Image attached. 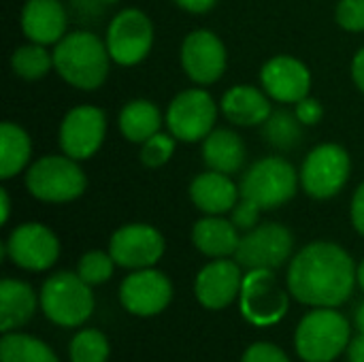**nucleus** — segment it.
<instances>
[{"label": "nucleus", "mask_w": 364, "mask_h": 362, "mask_svg": "<svg viewBox=\"0 0 364 362\" xmlns=\"http://www.w3.org/2000/svg\"><path fill=\"white\" fill-rule=\"evenodd\" d=\"M358 282V269L352 256L337 243L316 241L303 247L290 262V294L311 307L343 305Z\"/></svg>", "instance_id": "obj_1"}, {"label": "nucleus", "mask_w": 364, "mask_h": 362, "mask_svg": "<svg viewBox=\"0 0 364 362\" xmlns=\"http://www.w3.org/2000/svg\"><path fill=\"white\" fill-rule=\"evenodd\" d=\"M109 49L96 34L79 30L66 34L53 49V68L77 90H96L109 75Z\"/></svg>", "instance_id": "obj_2"}, {"label": "nucleus", "mask_w": 364, "mask_h": 362, "mask_svg": "<svg viewBox=\"0 0 364 362\" xmlns=\"http://www.w3.org/2000/svg\"><path fill=\"white\" fill-rule=\"evenodd\" d=\"M350 322L335 307H316L296 326L294 346L305 362H333L350 346Z\"/></svg>", "instance_id": "obj_3"}, {"label": "nucleus", "mask_w": 364, "mask_h": 362, "mask_svg": "<svg viewBox=\"0 0 364 362\" xmlns=\"http://www.w3.org/2000/svg\"><path fill=\"white\" fill-rule=\"evenodd\" d=\"M26 188L43 203H70L85 192L87 179L77 160L66 154L45 156L28 169Z\"/></svg>", "instance_id": "obj_4"}, {"label": "nucleus", "mask_w": 364, "mask_h": 362, "mask_svg": "<svg viewBox=\"0 0 364 362\" xmlns=\"http://www.w3.org/2000/svg\"><path fill=\"white\" fill-rule=\"evenodd\" d=\"M41 307L58 326H81L94 312L92 286L79 273L60 271L43 284Z\"/></svg>", "instance_id": "obj_5"}, {"label": "nucleus", "mask_w": 364, "mask_h": 362, "mask_svg": "<svg viewBox=\"0 0 364 362\" xmlns=\"http://www.w3.org/2000/svg\"><path fill=\"white\" fill-rule=\"evenodd\" d=\"M301 175L294 166L279 158L269 156L250 166L241 181V196L256 203L260 209H277L294 198Z\"/></svg>", "instance_id": "obj_6"}, {"label": "nucleus", "mask_w": 364, "mask_h": 362, "mask_svg": "<svg viewBox=\"0 0 364 362\" xmlns=\"http://www.w3.org/2000/svg\"><path fill=\"white\" fill-rule=\"evenodd\" d=\"M241 314L254 326H273L288 314V294L271 269L247 271L241 286Z\"/></svg>", "instance_id": "obj_7"}, {"label": "nucleus", "mask_w": 364, "mask_h": 362, "mask_svg": "<svg viewBox=\"0 0 364 362\" xmlns=\"http://www.w3.org/2000/svg\"><path fill=\"white\" fill-rule=\"evenodd\" d=\"M350 156L341 145L324 143L309 151L301 169V186L314 198H333L350 179Z\"/></svg>", "instance_id": "obj_8"}, {"label": "nucleus", "mask_w": 364, "mask_h": 362, "mask_svg": "<svg viewBox=\"0 0 364 362\" xmlns=\"http://www.w3.org/2000/svg\"><path fill=\"white\" fill-rule=\"evenodd\" d=\"M107 49L113 62L134 66L147 58L154 45V23L139 9H124L107 28Z\"/></svg>", "instance_id": "obj_9"}, {"label": "nucleus", "mask_w": 364, "mask_h": 362, "mask_svg": "<svg viewBox=\"0 0 364 362\" xmlns=\"http://www.w3.org/2000/svg\"><path fill=\"white\" fill-rule=\"evenodd\" d=\"M218 105L205 90H186L173 98L166 111V126L177 141L196 143L213 132Z\"/></svg>", "instance_id": "obj_10"}, {"label": "nucleus", "mask_w": 364, "mask_h": 362, "mask_svg": "<svg viewBox=\"0 0 364 362\" xmlns=\"http://www.w3.org/2000/svg\"><path fill=\"white\" fill-rule=\"evenodd\" d=\"M294 247L292 233L275 222L260 224L252 230H247L245 237H241V243L235 252L237 262L247 269H277L282 267Z\"/></svg>", "instance_id": "obj_11"}, {"label": "nucleus", "mask_w": 364, "mask_h": 362, "mask_svg": "<svg viewBox=\"0 0 364 362\" xmlns=\"http://www.w3.org/2000/svg\"><path fill=\"white\" fill-rule=\"evenodd\" d=\"M107 132V117L102 109L92 105H79L70 109L60 126V147L73 160L92 158Z\"/></svg>", "instance_id": "obj_12"}, {"label": "nucleus", "mask_w": 364, "mask_h": 362, "mask_svg": "<svg viewBox=\"0 0 364 362\" xmlns=\"http://www.w3.org/2000/svg\"><path fill=\"white\" fill-rule=\"evenodd\" d=\"M2 252L26 271H45L55 265L60 256V241L47 226L28 222L9 235Z\"/></svg>", "instance_id": "obj_13"}, {"label": "nucleus", "mask_w": 364, "mask_h": 362, "mask_svg": "<svg viewBox=\"0 0 364 362\" xmlns=\"http://www.w3.org/2000/svg\"><path fill=\"white\" fill-rule=\"evenodd\" d=\"M109 254L124 269H149L164 254V237L147 224H128L113 233Z\"/></svg>", "instance_id": "obj_14"}, {"label": "nucleus", "mask_w": 364, "mask_h": 362, "mask_svg": "<svg viewBox=\"0 0 364 362\" xmlns=\"http://www.w3.org/2000/svg\"><path fill=\"white\" fill-rule=\"evenodd\" d=\"M173 299L171 280L156 269H139L122 282L119 301L132 316L149 318L162 314Z\"/></svg>", "instance_id": "obj_15"}, {"label": "nucleus", "mask_w": 364, "mask_h": 362, "mask_svg": "<svg viewBox=\"0 0 364 362\" xmlns=\"http://www.w3.org/2000/svg\"><path fill=\"white\" fill-rule=\"evenodd\" d=\"M181 66L194 83H215L226 70V47L211 30H194L181 43Z\"/></svg>", "instance_id": "obj_16"}, {"label": "nucleus", "mask_w": 364, "mask_h": 362, "mask_svg": "<svg viewBox=\"0 0 364 362\" xmlns=\"http://www.w3.org/2000/svg\"><path fill=\"white\" fill-rule=\"evenodd\" d=\"M243 277L245 275L241 273L239 262H232L226 258L213 260L211 265L200 269V273L196 275L194 292H196L198 303L207 309L228 307L241 294Z\"/></svg>", "instance_id": "obj_17"}, {"label": "nucleus", "mask_w": 364, "mask_h": 362, "mask_svg": "<svg viewBox=\"0 0 364 362\" xmlns=\"http://www.w3.org/2000/svg\"><path fill=\"white\" fill-rule=\"evenodd\" d=\"M260 81L267 90V94L279 102H299L305 96H309L311 87V73L309 68L290 55H275L271 58L262 70Z\"/></svg>", "instance_id": "obj_18"}, {"label": "nucleus", "mask_w": 364, "mask_h": 362, "mask_svg": "<svg viewBox=\"0 0 364 362\" xmlns=\"http://www.w3.org/2000/svg\"><path fill=\"white\" fill-rule=\"evenodd\" d=\"M68 15L58 0H28L21 11L23 34L38 45H55L66 36Z\"/></svg>", "instance_id": "obj_19"}, {"label": "nucleus", "mask_w": 364, "mask_h": 362, "mask_svg": "<svg viewBox=\"0 0 364 362\" xmlns=\"http://www.w3.org/2000/svg\"><path fill=\"white\" fill-rule=\"evenodd\" d=\"M239 194L241 190L230 179V175L218 171L200 173L190 186L192 203L209 215H222L226 211H232V207L239 203Z\"/></svg>", "instance_id": "obj_20"}, {"label": "nucleus", "mask_w": 364, "mask_h": 362, "mask_svg": "<svg viewBox=\"0 0 364 362\" xmlns=\"http://www.w3.org/2000/svg\"><path fill=\"white\" fill-rule=\"evenodd\" d=\"M222 113L230 124L237 126H260L273 109L269 98L254 85H235L222 98Z\"/></svg>", "instance_id": "obj_21"}, {"label": "nucleus", "mask_w": 364, "mask_h": 362, "mask_svg": "<svg viewBox=\"0 0 364 362\" xmlns=\"http://www.w3.org/2000/svg\"><path fill=\"white\" fill-rule=\"evenodd\" d=\"M192 241L196 250L209 258H228L235 256L241 237H239V228L232 222L218 215H209L194 224Z\"/></svg>", "instance_id": "obj_22"}, {"label": "nucleus", "mask_w": 364, "mask_h": 362, "mask_svg": "<svg viewBox=\"0 0 364 362\" xmlns=\"http://www.w3.org/2000/svg\"><path fill=\"white\" fill-rule=\"evenodd\" d=\"M245 156L247 151L243 139L228 128L213 130L203 143V160L209 171L232 175L245 164Z\"/></svg>", "instance_id": "obj_23"}, {"label": "nucleus", "mask_w": 364, "mask_h": 362, "mask_svg": "<svg viewBox=\"0 0 364 362\" xmlns=\"http://www.w3.org/2000/svg\"><path fill=\"white\" fill-rule=\"evenodd\" d=\"M36 294L30 284L19 280H2L0 282V331L11 333L34 316Z\"/></svg>", "instance_id": "obj_24"}, {"label": "nucleus", "mask_w": 364, "mask_h": 362, "mask_svg": "<svg viewBox=\"0 0 364 362\" xmlns=\"http://www.w3.org/2000/svg\"><path fill=\"white\" fill-rule=\"evenodd\" d=\"M162 115L158 107L149 100L136 98L124 105L119 111V130L130 143H145L156 132H160Z\"/></svg>", "instance_id": "obj_25"}, {"label": "nucleus", "mask_w": 364, "mask_h": 362, "mask_svg": "<svg viewBox=\"0 0 364 362\" xmlns=\"http://www.w3.org/2000/svg\"><path fill=\"white\" fill-rule=\"evenodd\" d=\"M32 143L28 132L13 124L2 122L0 126V179H11L21 173L30 160Z\"/></svg>", "instance_id": "obj_26"}, {"label": "nucleus", "mask_w": 364, "mask_h": 362, "mask_svg": "<svg viewBox=\"0 0 364 362\" xmlns=\"http://www.w3.org/2000/svg\"><path fill=\"white\" fill-rule=\"evenodd\" d=\"M0 362H58L51 348L30 335L4 333L0 339Z\"/></svg>", "instance_id": "obj_27"}, {"label": "nucleus", "mask_w": 364, "mask_h": 362, "mask_svg": "<svg viewBox=\"0 0 364 362\" xmlns=\"http://www.w3.org/2000/svg\"><path fill=\"white\" fill-rule=\"evenodd\" d=\"M53 66V53L45 49V45L30 43L23 47H17L11 55V68L17 77L34 81L45 77Z\"/></svg>", "instance_id": "obj_28"}, {"label": "nucleus", "mask_w": 364, "mask_h": 362, "mask_svg": "<svg viewBox=\"0 0 364 362\" xmlns=\"http://www.w3.org/2000/svg\"><path fill=\"white\" fill-rule=\"evenodd\" d=\"M262 137L277 149H292L301 141V122L288 111H273L262 124Z\"/></svg>", "instance_id": "obj_29"}, {"label": "nucleus", "mask_w": 364, "mask_h": 362, "mask_svg": "<svg viewBox=\"0 0 364 362\" xmlns=\"http://www.w3.org/2000/svg\"><path fill=\"white\" fill-rule=\"evenodd\" d=\"M109 341L96 329L77 333L70 341V362H107Z\"/></svg>", "instance_id": "obj_30"}, {"label": "nucleus", "mask_w": 364, "mask_h": 362, "mask_svg": "<svg viewBox=\"0 0 364 362\" xmlns=\"http://www.w3.org/2000/svg\"><path fill=\"white\" fill-rule=\"evenodd\" d=\"M113 269H115L113 256L105 254V252H98V250L83 254L79 265H77L79 277L90 286H100V284L109 282L111 275H113Z\"/></svg>", "instance_id": "obj_31"}, {"label": "nucleus", "mask_w": 364, "mask_h": 362, "mask_svg": "<svg viewBox=\"0 0 364 362\" xmlns=\"http://www.w3.org/2000/svg\"><path fill=\"white\" fill-rule=\"evenodd\" d=\"M175 151V137L156 132L151 139H147L141 147V162L149 169H158L166 164L173 158Z\"/></svg>", "instance_id": "obj_32"}, {"label": "nucleus", "mask_w": 364, "mask_h": 362, "mask_svg": "<svg viewBox=\"0 0 364 362\" xmlns=\"http://www.w3.org/2000/svg\"><path fill=\"white\" fill-rule=\"evenodd\" d=\"M337 23L350 32H364V0H341L337 4Z\"/></svg>", "instance_id": "obj_33"}, {"label": "nucleus", "mask_w": 364, "mask_h": 362, "mask_svg": "<svg viewBox=\"0 0 364 362\" xmlns=\"http://www.w3.org/2000/svg\"><path fill=\"white\" fill-rule=\"evenodd\" d=\"M260 207L256 205V203H252V201H247V198H243L241 196V201L232 207V224L239 228V230H252V228H256V224H258V218H260Z\"/></svg>", "instance_id": "obj_34"}, {"label": "nucleus", "mask_w": 364, "mask_h": 362, "mask_svg": "<svg viewBox=\"0 0 364 362\" xmlns=\"http://www.w3.org/2000/svg\"><path fill=\"white\" fill-rule=\"evenodd\" d=\"M241 362H290V358L286 356V352L273 344H254L245 350Z\"/></svg>", "instance_id": "obj_35"}, {"label": "nucleus", "mask_w": 364, "mask_h": 362, "mask_svg": "<svg viewBox=\"0 0 364 362\" xmlns=\"http://www.w3.org/2000/svg\"><path fill=\"white\" fill-rule=\"evenodd\" d=\"M294 115L299 117V122H301L303 126H316V124L322 119V115H324V109H322L320 100L305 96L303 100H299V102H296Z\"/></svg>", "instance_id": "obj_36"}, {"label": "nucleus", "mask_w": 364, "mask_h": 362, "mask_svg": "<svg viewBox=\"0 0 364 362\" xmlns=\"http://www.w3.org/2000/svg\"><path fill=\"white\" fill-rule=\"evenodd\" d=\"M350 215H352V224L354 228L364 237V183L354 192L352 196V209H350Z\"/></svg>", "instance_id": "obj_37"}, {"label": "nucleus", "mask_w": 364, "mask_h": 362, "mask_svg": "<svg viewBox=\"0 0 364 362\" xmlns=\"http://www.w3.org/2000/svg\"><path fill=\"white\" fill-rule=\"evenodd\" d=\"M352 79L358 85V90L364 94V47L352 60Z\"/></svg>", "instance_id": "obj_38"}, {"label": "nucleus", "mask_w": 364, "mask_h": 362, "mask_svg": "<svg viewBox=\"0 0 364 362\" xmlns=\"http://www.w3.org/2000/svg\"><path fill=\"white\" fill-rule=\"evenodd\" d=\"M175 2L190 13H207L209 9L215 6L218 0H175Z\"/></svg>", "instance_id": "obj_39"}, {"label": "nucleus", "mask_w": 364, "mask_h": 362, "mask_svg": "<svg viewBox=\"0 0 364 362\" xmlns=\"http://www.w3.org/2000/svg\"><path fill=\"white\" fill-rule=\"evenodd\" d=\"M348 358H350V362H364V335H358L350 341Z\"/></svg>", "instance_id": "obj_40"}, {"label": "nucleus", "mask_w": 364, "mask_h": 362, "mask_svg": "<svg viewBox=\"0 0 364 362\" xmlns=\"http://www.w3.org/2000/svg\"><path fill=\"white\" fill-rule=\"evenodd\" d=\"M0 209H2L0 222L6 224L9 222V213H11V201H9V192L4 188H0Z\"/></svg>", "instance_id": "obj_41"}, {"label": "nucleus", "mask_w": 364, "mask_h": 362, "mask_svg": "<svg viewBox=\"0 0 364 362\" xmlns=\"http://www.w3.org/2000/svg\"><path fill=\"white\" fill-rule=\"evenodd\" d=\"M354 324H356L358 333L364 335V301L356 307V312H354Z\"/></svg>", "instance_id": "obj_42"}, {"label": "nucleus", "mask_w": 364, "mask_h": 362, "mask_svg": "<svg viewBox=\"0 0 364 362\" xmlns=\"http://www.w3.org/2000/svg\"><path fill=\"white\" fill-rule=\"evenodd\" d=\"M358 284H360V288L364 290V260L360 262V267H358Z\"/></svg>", "instance_id": "obj_43"}, {"label": "nucleus", "mask_w": 364, "mask_h": 362, "mask_svg": "<svg viewBox=\"0 0 364 362\" xmlns=\"http://www.w3.org/2000/svg\"><path fill=\"white\" fill-rule=\"evenodd\" d=\"M102 4H113V2H117V0H100Z\"/></svg>", "instance_id": "obj_44"}]
</instances>
